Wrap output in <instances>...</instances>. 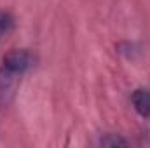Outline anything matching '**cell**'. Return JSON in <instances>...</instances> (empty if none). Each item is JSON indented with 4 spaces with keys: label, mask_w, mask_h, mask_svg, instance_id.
I'll return each mask as SVG.
<instances>
[{
    "label": "cell",
    "mask_w": 150,
    "mask_h": 148,
    "mask_svg": "<svg viewBox=\"0 0 150 148\" xmlns=\"http://www.w3.org/2000/svg\"><path fill=\"white\" fill-rule=\"evenodd\" d=\"M32 63L33 61H32L30 52H26V51H12V52H9L4 58L2 68H5V70H9V72H12V73L21 77L32 66Z\"/></svg>",
    "instance_id": "cell-1"
},
{
    "label": "cell",
    "mask_w": 150,
    "mask_h": 148,
    "mask_svg": "<svg viewBox=\"0 0 150 148\" xmlns=\"http://www.w3.org/2000/svg\"><path fill=\"white\" fill-rule=\"evenodd\" d=\"M133 106L143 118H150V89H136L131 96Z\"/></svg>",
    "instance_id": "cell-2"
},
{
    "label": "cell",
    "mask_w": 150,
    "mask_h": 148,
    "mask_svg": "<svg viewBox=\"0 0 150 148\" xmlns=\"http://www.w3.org/2000/svg\"><path fill=\"white\" fill-rule=\"evenodd\" d=\"M11 26H12V16L7 12H0V35L9 32Z\"/></svg>",
    "instance_id": "cell-3"
},
{
    "label": "cell",
    "mask_w": 150,
    "mask_h": 148,
    "mask_svg": "<svg viewBox=\"0 0 150 148\" xmlns=\"http://www.w3.org/2000/svg\"><path fill=\"white\" fill-rule=\"evenodd\" d=\"M101 145H105V147H117V145L124 147L126 141L120 140V138H103V140H101Z\"/></svg>",
    "instance_id": "cell-4"
}]
</instances>
